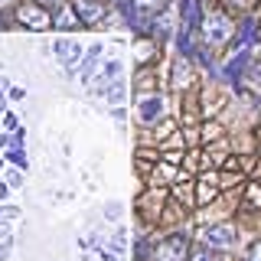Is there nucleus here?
Masks as SVG:
<instances>
[{
	"mask_svg": "<svg viewBox=\"0 0 261 261\" xmlns=\"http://www.w3.org/2000/svg\"><path fill=\"white\" fill-rule=\"evenodd\" d=\"M16 216H20V206H10V202L0 206V219H16Z\"/></svg>",
	"mask_w": 261,
	"mask_h": 261,
	"instance_id": "nucleus-24",
	"label": "nucleus"
},
{
	"mask_svg": "<svg viewBox=\"0 0 261 261\" xmlns=\"http://www.w3.org/2000/svg\"><path fill=\"white\" fill-rule=\"evenodd\" d=\"M101 62H105V46H101V43H92V46L85 49V56H82L79 69H75V79H79V82H92Z\"/></svg>",
	"mask_w": 261,
	"mask_h": 261,
	"instance_id": "nucleus-9",
	"label": "nucleus"
},
{
	"mask_svg": "<svg viewBox=\"0 0 261 261\" xmlns=\"http://www.w3.org/2000/svg\"><path fill=\"white\" fill-rule=\"evenodd\" d=\"M7 98H10V101H23L27 92H23V88H7Z\"/></svg>",
	"mask_w": 261,
	"mask_h": 261,
	"instance_id": "nucleus-26",
	"label": "nucleus"
},
{
	"mask_svg": "<svg viewBox=\"0 0 261 261\" xmlns=\"http://www.w3.org/2000/svg\"><path fill=\"white\" fill-rule=\"evenodd\" d=\"M235 27H239V20L228 10H222V7H219V10H206L202 13V27H199V39L209 49H222V46L232 43Z\"/></svg>",
	"mask_w": 261,
	"mask_h": 261,
	"instance_id": "nucleus-1",
	"label": "nucleus"
},
{
	"mask_svg": "<svg viewBox=\"0 0 261 261\" xmlns=\"http://www.w3.org/2000/svg\"><path fill=\"white\" fill-rule=\"evenodd\" d=\"M193 235L183 232V228H173V232L160 235V239H153V261H190V245Z\"/></svg>",
	"mask_w": 261,
	"mask_h": 261,
	"instance_id": "nucleus-2",
	"label": "nucleus"
},
{
	"mask_svg": "<svg viewBox=\"0 0 261 261\" xmlns=\"http://www.w3.org/2000/svg\"><path fill=\"white\" fill-rule=\"evenodd\" d=\"M248 261H261V239L251 245V251H248Z\"/></svg>",
	"mask_w": 261,
	"mask_h": 261,
	"instance_id": "nucleus-28",
	"label": "nucleus"
},
{
	"mask_svg": "<svg viewBox=\"0 0 261 261\" xmlns=\"http://www.w3.org/2000/svg\"><path fill=\"white\" fill-rule=\"evenodd\" d=\"M20 121H16V114L13 111H4V118H0V130H13Z\"/></svg>",
	"mask_w": 261,
	"mask_h": 261,
	"instance_id": "nucleus-22",
	"label": "nucleus"
},
{
	"mask_svg": "<svg viewBox=\"0 0 261 261\" xmlns=\"http://www.w3.org/2000/svg\"><path fill=\"white\" fill-rule=\"evenodd\" d=\"M53 30H59V33H79V30H85V23H82V16L75 13L72 0H65V4H59L53 10Z\"/></svg>",
	"mask_w": 261,
	"mask_h": 261,
	"instance_id": "nucleus-8",
	"label": "nucleus"
},
{
	"mask_svg": "<svg viewBox=\"0 0 261 261\" xmlns=\"http://www.w3.org/2000/svg\"><path fill=\"white\" fill-rule=\"evenodd\" d=\"M108 4H111V7H124L127 0H108Z\"/></svg>",
	"mask_w": 261,
	"mask_h": 261,
	"instance_id": "nucleus-31",
	"label": "nucleus"
},
{
	"mask_svg": "<svg viewBox=\"0 0 261 261\" xmlns=\"http://www.w3.org/2000/svg\"><path fill=\"white\" fill-rule=\"evenodd\" d=\"M36 4H39V7H46V10H56V7L65 4V0H36Z\"/></svg>",
	"mask_w": 261,
	"mask_h": 261,
	"instance_id": "nucleus-29",
	"label": "nucleus"
},
{
	"mask_svg": "<svg viewBox=\"0 0 261 261\" xmlns=\"http://www.w3.org/2000/svg\"><path fill=\"white\" fill-rule=\"evenodd\" d=\"M23 173H27V170H10V173H7V186H10V190H20L23 186Z\"/></svg>",
	"mask_w": 261,
	"mask_h": 261,
	"instance_id": "nucleus-21",
	"label": "nucleus"
},
{
	"mask_svg": "<svg viewBox=\"0 0 261 261\" xmlns=\"http://www.w3.org/2000/svg\"><path fill=\"white\" fill-rule=\"evenodd\" d=\"M176 176H179V167H176V163L157 160V163H153V173H150V186H173Z\"/></svg>",
	"mask_w": 261,
	"mask_h": 261,
	"instance_id": "nucleus-14",
	"label": "nucleus"
},
{
	"mask_svg": "<svg viewBox=\"0 0 261 261\" xmlns=\"http://www.w3.org/2000/svg\"><path fill=\"white\" fill-rule=\"evenodd\" d=\"M72 7H75V13L82 16L85 30H95L98 23H108L114 16V7L108 0H72Z\"/></svg>",
	"mask_w": 261,
	"mask_h": 261,
	"instance_id": "nucleus-7",
	"label": "nucleus"
},
{
	"mask_svg": "<svg viewBox=\"0 0 261 261\" xmlns=\"http://www.w3.org/2000/svg\"><path fill=\"white\" fill-rule=\"evenodd\" d=\"M219 193H222V186H219V173H199V179H196V209L209 206Z\"/></svg>",
	"mask_w": 261,
	"mask_h": 261,
	"instance_id": "nucleus-11",
	"label": "nucleus"
},
{
	"mask_svg": "<svg viewBox=\"0 0 261 261\" xmlns=\"http://www.w3.org/2000/svg\"><path fill=\"white\" fill-rule=\"evenodd\" d=\"M193 79H196L193 59H183V56H176V59H173V72H170V85H173L176 92H186V88L193 85Z\"/></svg>",
	"mask_w": 261,
	"mask_h": 261,
	"instance_id": "nucleus-12",
	"label": "nucleus"
},
{
	"mask_svg": "<svg viewBox=\"0 0 261 261\" xmlns=\"http://www.w3.org/2000/svg\"><path fill=\"white\" fill-rule=\"evenodd\" d=\"M10 144H13V134L10 130H0V150H7Z\"/></svg>",
	"mask_w": 261,
	"mask_h": 261,
	"instance_id": "nucleus-27",
	"label": "nucleus"
},
{
	"mask_svg": "<svg viewBox=\"0 0 261 261\" xmlns=\"http://www.w3.org/2000/svg\"><path fill=\"white\" fill-rule=\"evenodd\" d=\"M10 20H13V27L30 30V33H46V30H53V10L39 7L36 0H20V7L10 13Z\"/></svg>",
	"mask_w": 261,
	"mask_h": 261,
	"instance_id": "nucleus-3",
	"label": "nucleus"
},
{
	"mask_svg": "<svg viewBox=\"0 0 261 261\" xmlns=\"http://www.w3.org/2000/svg\"><path fill=\"white\" fill-rule=\"evenodd\" d=\"M134 111H137V121H141L144 127H153V124H160L163 118H167V95L163 92H141L134 98Z\"/></svg>",
	"mask_w": 261,
	"mask_h": 261,
	"instance_id": "nucleus-5",
	"label": "nucleus"
},
{
	"mask_svg": "<svg viewBox=\"0 0 261 261\" xmlns=\"http://www.w3.org/2000/svg\"><path fill=\"white\" fill-rule=\"evenodd\" d=\"M7 196H10V186H7V179H0V202H7Z\"/></svg>",
	"mask_w": 261,
	"mask_h": 261,
	"instance_id": "nucleus-30",
	"label": "nucleus"
},
{
	"mask_svg": "<svg viewBox=\"0 0 261 261\" xmlns=\"http://www.w3.org/2000/svg\"><path fill=\"white\" fill-rule=\"evenodd\" d=\"M20 7V0H0V13H13Z\"/></svg>",
	"mask_w": 261,
	"mask_h": 261,
	"instance_id": "nucleus-25",
	"label": "nucleus"
},
{
	"mask_svg": "<svg viewBox=\"0 0 261 261\" xmlns=\"http://www.w3.org/2000/svg\"><path fill=\"white\" fill-rule=\"evenodd\" d=\"M167 4H170V0H134V7H137V13H141L144 23H150V16L160 13Z\"/></svg>",
	"mask_w": 261,
	"mask_h": 261,
	"instance_id": "nucleus-16",
	"label": "nucleus"
},
{
	"mask_svg": "<svg viewBox=\"0 0 261 261\" xmlns=\"http://www.w3.org/2000/svg\"><path fill=\"white\" fill-rule=\"evenodd\" d=\"M53 56L65 65V72L75 79V69H79L82 56H85V49H82V43H79L75 36H72V33H62V36H56V39H53Z\"/></svg>",
	"mask_w": 261,
	"mask_h": 261,
	"instance_id": "nucleus-6",
	"label": "nucleus"
},
{
	"mask_svg": "<svg viewBox=\"0 0 261 261\" xmlns=\"http://www.w3.org/2000/svg\"><path fill=\"white\" fill-rule=\"evenodd\" d=\"M219 137H222V124H219V121H206V124H202V141L212 144V141H219Z\"/></svg>",
	"mask_w": 261,
	"mask_h": 261,
	"instance_id": "nucleus-18",
	"label": "nucleus"
},
{
	"mask_svg": "<svg viewBox=\"0 0 261 261\" xmlns=\"http://www.w3.org/2000/svg\"><path fill=\"white\" fill-rule=\"evenodd\" d=\"M10 251H13V235H10V239H0V261L10 258Z\"/></svg>",
	"mask_w": 261,
	"mask_h": 261,
	"instance_id": "nucleus-23",
	"label": "nucleus"
},
{
	"mask_svg": "<svg viewBox=\"0 0 261 261\" xmlns=\"http://www.w3.org/2000/svg\"><path fill=\"white\" fill-rule=\"evenodd\" d=\"M190 261H222V251H212L206 245H196L190 251Z\"/></svg>",
	"mask_w": 261,
	"mask_h": 261,
	"instance_id": "nucleus-17",
	"label": "nucleus"
},
{
	"mask_svg": "<svg viewBox=\"0 0 261 261\" xmlns=\"http://www.w3.org/2000/svg\"><path fill=\"white\" fill-rule=\"evenodd\" d=\"M242 209H261V186H258V183L248 186V199H245Z\"/></svg>",
	"mask_w": 261,
	"mask_h": 261,
	"instance_id": "nucleus-20",
	"label": "nucleus"
},
{
	"mask_svg": "<svg viewBox=\"0 0 261 261\" xmlns=\"http://www.w3.org/2000/svg\"><path fill=\"white\" fill-rule=\"evenodd\" d=\"M4 160L13 163L16 170H30V157H27V147H23V144H10L4 150Z\"/></svg>",
	"mask_w": 261,
	"mask_h": 261,
	"instance_id": "nucleus-15",
	"label": "nucleus"
},
{
	"mask_svg": "<svg viewBox=\"0 0 261 261\" xmlns=\"http://www.w3.org/2000/svg\"><path fill=\"white\" fill-rule=\"evenodd\" d=\"M4 163H7V160H4V153H0V176H4Z\"/></svg>",
	"mask_w": 261,
	"mask_h": 261,
	"instance_id": "nucleus-32",
	"label": "nucleus"
},
{
	"mask_svg": "<svg viewBox=\"0 0 261 261\" xmlns=\"http://www.w3.org/2000/svg\"><path fill=\"white\" fill-rule=\"evenodd\" d=\"M196 245H206L212 251H232L239 245V228L232 222H209L196 232Z\"/></svg>",
	"mask_w": 261,
	"mask_h": 261,
	"instance_id": "nucleus-4",
	"label": "nucleus"
},
{
	"mask_svg": "<svg viewBox=\"0 0 261 261\" xmlns=\"http://www.w3.org/2000/svg\"><path fill=\"white\" fill-rule=\"evenodd\" d=\"M251 7H255V0H225L222 10H228V13H251Z\"/></svg>",
	"mask_w": 261,
	"mask_h": 261,
	"instance_id": "nucleus-19",
	"label": "nucleus"
},
{
	"mask_svg": "<svg viewBox=\"0 0 261 261\" xmlns=\"http://www.w3.org/2000/svg\"><path fill=\"white\" fill-rule=\"evenodd\" d=\"M121 75H124V62H121V59H108V62H101V65H98V72H95V92H98V88H101V85H108V82H114V79H121Z\"/></svg>",
	"mask_w": 261,
	"mask_h": 261,
	"instance_id": "nucleus-13",
	"label": "nucleus"
},
{
	"mask_svg": "<svg viewBox=\"0 0 261 261\" xmlns=\"http://www.w3.org/2000/svg\"><path fill=\"white\" fill-rule=\"evenodd\" d=\"M127 92H130V85H127V79L121 75V79L108 82V85H101L95 95H98V98H105V105H111V108H124V101H127Z\"/></svg>",
	"mask_w": 261,
	"mask_h": 261,
	"instance_id": "nucleus-10",
	"label": "nucleus"
},
{
	"mask_svg": "<svg viewBox=\"0 0 261 261\" xmlns=\"http://www.w3.org/2000/svg\"><path fill=\"white\" fill-rule=\"evenodd\" d=\"M4 111H7V108H0V118H4Z\"/></svg>",
	"mask_w": 261,
	"mask_h": 261,
	"instance_id": "nucleus-33",
	"label": "nucleus"
}]
</instances>
